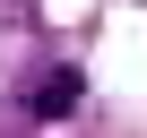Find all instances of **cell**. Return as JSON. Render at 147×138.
Instances as JSON below:
<instances>
[{"label": "cell", "instance_id": "obj_1", "mask_svg": "<svg viewBox=\"0 0 147 138\" xmlns=\"http://www.w3.org/2000/svg\"><path fill=\"white\" fill-rule=\"evenodd\" d=\"M69 104H78V69H52L35 86V112H69Z\"/></svg>", "mask_w": 147, "mask_h": 138}]
</instances>
